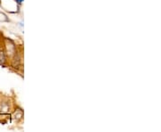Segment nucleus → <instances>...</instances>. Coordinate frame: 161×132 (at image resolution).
I'll return each instance as SVG.
<instances>
[{"mask_svg": "<svg viewBox=\"0 0 161 132\" xmlns=\"http://www.w3.org/2000/svg\"><path fill=\"white\" fill-rule=\"evenodd\" d=\"M6 63V54L3 50H0V63Z\"/></svg>", "mask_w": 161, "mask_h": 132, "instance_id": "f257e3e1", "label": "nucleus"}, {"mask_svg": "<svg viewBox=\"0 0 161 132\" xmlns=\"http://www.w3.org/2000/svg\"><path fill=\"white\" fill-rule=\"evenodd\" d=\"M15 1H16V3H18V5H21L23 2V0H15Z\"/></svg>", "mask_w": 161, "mask_h": 132, "instance_id": "f03ea898", "label": "nucleus"}, {"mask_svg": "<svg viewBox=\"0 0 161 132\" xmlns=\"http://www.w3.org/2000/svg\"><path fill=\"white\" fill-rule=\"evenodd\" d=\"M0 2H1V1H0Z\"/></svg>", "mask_w": 161, "mask_h": 132, "instance_id": "7ed1b4c3", "label": "nucleus"}]
</instances>
